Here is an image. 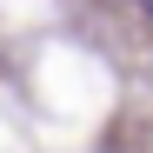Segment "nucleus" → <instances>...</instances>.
<instances>
[{
  "label": "nucleus",
  "mask_w": 153,
  "mask_h": 153,
  "mask_svg": "<svg viewBox=\"0 0 153 153\" xmlns=\"http://www.w3.org/2000/svg\"><path fill=\"white\" fill-rule=\"evenodd\" d=\"M133 7H140V13H146V20H153V0H133Z\"/></svg>",
  "instance_id": "obj_1"
}]
</instances>
